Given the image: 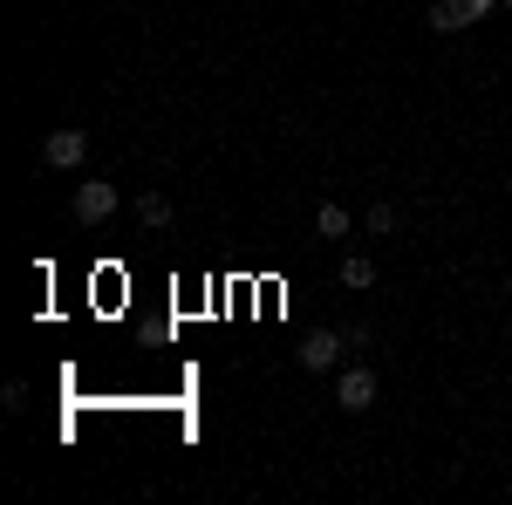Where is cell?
Here are the masks:
<instances>
[{
  "mask_svg": "<svg viewBox=\"0 0 512 505\" xmlns=\"http://www.w3.org/2000/svg\"><path fill=\"white\" fill-rule=\"evenodd\" d=\"M499 7H512V0H499Z\"/></svg>",
  "mask_w": 512,
  "mask_h": 505,
  "instance_id": "30bf717a",
  "label": "cell"
},
{
  "mask_svg": "<svg viewBox=\"0 0 512 505\" xmlns=\"http://www.w3.org/2000/svg\"><path fill=\"white\" fill-rule=\"evenodd\" d=\"M342 287H376V267H369L362 253H349V260H342Z\"/></svg>",
  "mask_w": 512,
  "mask_h": 505,
  "instance_id": "ba28073f",
  "label": "cell"
},
{
  "mask_svg": "<svg viewBox=\"0 0 512 505\" xmlns=\"http://www.w3.org/2000/svg\"><path fill=\"white\" fill-rule=\"evenodd\" d=\"M349 226H355L349 205H335V198H321V205H315V233L321 239H349Z\"/></svg>",
  "mask_w": 512,
  "mask_h": 505,
  "instance_id": "8992f818",
  "label": "cell"
},
{
  "mask_svg": "<svg viewBox=\"0 0 512 505\" xmlns=\"http://www.w3.org/2000/svg\"><path fill=\"white\" fill-rule=\"evenodd\" d=\"M342 349H349V335H335V328H315V335L294 349V362H301L308 376H321V369H335V362H342Z\"/></svg>",
  "mask_w": 512,
  "mask_h": 505,
  "instance_id": "5b68a950",
  "label": "cell"
},
{
  "mask_svg": "<svg viewBox=\"0 0 512 505\" xmlns=\"http://www.w3.org/2000/svg\"><path fill=\"white\" fill-rule=\"evenodd\" d=\"M82 157H89V130H48L41 137V164L48 171H82Z\"/></svg>",
  "mask_w": 512,
  "mask_h": 505,
  "instance_id": "6da1fadb",
  "label": "cell"
},
{
  "mask_svg": "<svg viewBox=\"0 0 512 505\" xmlns=\"http://www.w3.org/2000/svg\"><path fill=\"white\" fill-rule=\"evenodd\" d=\"M117 205H123V192H117V185H103V178H82V185H76V219H82V226H103Z\"/></svg>",
  "mask_w": 512,
  "mask_h": 505,
  "instance_id": "277c9868",
  "label": "cell"
},
{
  "mask_svg": "<svg viewBox=\"0 0 512 505\" xmlns=\"http://www.w3.org/2000/svg\"><path fill=\"white\" fill-rule=\"evenodd\" d=\"M335 403H342L349 417H362V410H376V369H369V362H355V369H342V376H335Z\"/></svg>",
  "mask_w": 512,
  "mask_h": 505,
  "instance_id": "7a4b0ae2",
  "label": "cell"
},
{
  "mask_svg": "<svg viewBox=\"0 0 512 505\" xmlns=\"http://www.w3.org/2000/svg\"><path fill=\"white\" fill-rule=\"evenodd\" d=\"M492 7H499V0H431V14H424V21H431L437 35H458V28H472V21H485Z\"/></svg>",
  "mask_w": 512,
  "mask_h": 505,
  "instance_id": "3957f363",
  "label": "cell"
},
{
  "mask_svg": "<svg viewBox=\"0 0 512 505\" xmlns=\"http://www.w3.org/2000/svg\"><path fill=\"white\" fill-rule=\"evenodd\" d=\"M137 219H144L151 233H164V226H171V198H164V192H144V198H137Z\"/></svg>",
  "mask_w": 512,
  "mask_h": 505,
  "instance_id": "52a82bcc",
  "label": "cell"
},
{
  "mask_svg": "<svg viewBox=\"0 0 512 505\" xmlns=\"http://www.w3.org/2000/svg\"><path fill=\"white\" fill-rule=\"evenodd\" d=\"M369 233H376V239L396 233V205H369Z\"/></svg>",
  "mask_w": 512,
  "mask_h": 505,
  "instance_id": "9c48e42d",
  "label": "cell"
}]
</instances>
